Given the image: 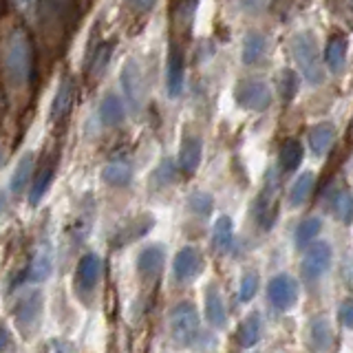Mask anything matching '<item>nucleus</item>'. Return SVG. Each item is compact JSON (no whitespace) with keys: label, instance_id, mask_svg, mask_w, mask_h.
I'll return each instance as SVG.
<instances>
[{"label":"nucleus","instance_id":"obj_15","mask_svg":"<svg viewBox=\"0 0 353 353\" xmlns=\"http://www.w3.org/2000/svg\"><path fill=\"white\" fill-rule=\"evenodd\" d=\"M201 154H203V143L201 137L196 135H185L181 150H179V170L183 174H194L201 165Z\"/></svg>","mask_w":353,"mask_h":353},{"label":"nucleus","instance_id":"obj_7","mask_svg":"<svg viewBox=\"0 0 353 353\" xmlns=\"http://www.w3.org/2000/svg\"><path fill=\"white\" fill-rule=\"evenodd\" d=\"M331 259H334V252H331V245L325 241L314 243L312 248L305 252L303 263H301V272L303 279L307 283H316L327 274V270L331 268Z\"/></svg>","mask_w":353,"mask_h":353},{"label":"nucleus","instance_id":"obj_30","mask_svg":"<svg viewBox=\"0 0 353 353\" xmlns=\"http://www.w3.org/2000/svg\"><path fill=\"white\" fill-rule=\"evenodd\" d=\"M331 208H334L336 219H340L342 223L349 225L353 216V201H351V190L349 188H338L331 199Z\"/></svg>","mask_w":353,"mask_h":353},{"label":"nucleus","instance_id":"obj_44","mask_svg":"<svg viewBox=\"0 0 353 353\" xmlns=\"http://www.w3.org/2000/svg\"><path fill=\"white\" fill-rule=\"evenodd\" d=\"M7 205H9L7 192H0V221H3V216H5V212H7Z\"/></svg>","mask_w":353,"mask_h":353},{"label":"nucleus","instance_id":"obj_12","mask_svg":"<svg viewBox=\"0 0 353 353\" xmlns=\"http://www.w3.org/2000/svg\"><path fill=\"white\" fill-rule=\"evenodd\" d=\"M154 228V216L152 214H137V216H130L126 223H121L115 234H113V245L115 248H124L135 243L137 239L146 236L148 232Z\"/></svg>","mask_w":353,"mask_h":353},{"label":"nucleus","instance_id":"obj_11","mask_svg":"<svg viewBox=\"0 0 353 353\" xmlns=\"http://www.w3.org/2000/svg\"><path fill=\"white\" fill-rule=\"evenodd\" d=\"M203 265H205L203 254L196 248L188 245V248H181L179 252H176L174 263H172V274L179 283H190L203 272Z\"/></svg>","mask_w":353,"mask_h":353},{"label":"nucleus","instance_id":"obj_41","mask_svg":"<svg viewBox=\"0 0 353 353\" xmlns=\"http://www.w3.org/2000/svg\"><path fill=\"white\" fill-rule=\"evenodd\" d=\"M239 5L243 9H248V11H254V14H259V11H265L270 5H272V0H239Z\"/></svg>","mask_w":353,"mask_h":353},{"label":"nucleus","instance_id":"obj_14","mask_svg":"<svg viewBox=\"0 0 353 353\" xmlns=\"http://www.w3.org/2000/svg\"><path fill=\"white\" fill-rule=\"evenodd\" d=\"M53 272V252L49 243H40V245L33 250L31 259L27 263L25 270V281L29 283H44Z\"/></svg>","mask_w":353,"mask_h":353},{"label":"nucleus","instance_id":"obj_45","mask_svg":"<svg viewBox=\"0 0 353 353\" xmlns=\"http://www.w3.org/2000/svg\"><path fill=\"white\" fill-rule=\"evenodd\" d=\"M5 163V143H3V137H0V168H3Z\"/></svg>","mask_w":353,"mask_h":353},{"label":"nucleus","instance_id":"obj_18","mask_svg":"<svg viewBox=\"0 0 353 353\" xmlns=\"http://www.w3.org/2000/svg\"><path fill=\"white\" fill-rule=\"evenodd\" d=\"M53 174H55V163L51 159H44L42 165H38V172L33 174V179H31V188H29L31 205H38L42 201V196L47 194V190L51 188Z\"/></svg>","mask_w":353,"mask_h":353},{"label":"nucleus","instance_id":"obj_10","mask_svg":"<svg viewBox=\"0 0 353 353\" xmlns=\"http://www.w3.org/2000/svg\"><path fill=\"white\" fill-rule=\"evenodd\" d=\"M268 298L276 309L290 312V309H294V305L298 303V283L290 274L274 276L268 285Z\"/></svg>","mask_w":353,"mask_h":353},{"label":"nucleus","instance_id":"obj_24","mask_svg":"<svg viewBox=\"0 0 353 353\" xmlns=\"http://www.w3.org/2000/svg\"><path fill=\"white\" fill-rule=\"evenodd\" d=\"M99 117H102L106 126H119L126 117V108H124V102H121V97L115 93H108L102 99V104H99Z\"/></svg>","mask_w":353,"mask_h":353},{"label":"nucleus","instance_id":"obj_27","mask_svg":"<svg viewBox=\"0 0 353 353\" xmlns=\"http://www.w3.org/2000/svg\"><path fill=\"white\" fill-rule=\"evenodd\" d=\"M115 49V42H104L91 53V64H88V77L93 82H97L108 69V62H110V55H113Z\"/></svg>","mask_w":353,"mask_h":353},{"label":"nucleus","instance_id":"obj_13","mask_svg":"<svg viewBox=\"0 0 353 353\" xmlns=\"http://www.w3.org/2000/svg\"><path fill=\"white\" fill-rule=\"evenodd\" d=\"M165 261L163 245H148L137 254V274L143 283H154L161 276Z\"/></svg>","mask_w":353,"mask_h":353},{"label":"nucleus","instance_id":"obj_23","mask_svg":"<svg viewBox=\"0 0 353 353\" xmlns=\"http://www.w3.org/2000/svg\"><path fill=\"white\" fill-rule=\"evenodd\" d=\"M261 334H263V323H261V314L259 312H252L250 316L243 318V323L239 325V331H236V340L241 347H254L256 342L261 340Z\"/></svg>","mask_w":353,"mask_h":353},{"label":"nucleus","instance_id":"obj_35","mask_svg":"<svg viewBox=\"0 0 353 353\" xmlns=\"http://www.w3.org/2000/svg\"><path fill=\"white\" fill-rule=\"evenodd\" d=\"M212 208H214V199L208 192H192L190 199H188V210L201 219L212 214Z\"/></svg>","mask_w":353,"mask_h":353},{"label":"nucleus","instance_id":"obj_26","mask_svg":"<svg viewBox=\"0 0 353 353\" xmlns=\"http://www.w3.org/2000/svg\"><path fill=\"white\" fill-rule=\"evenodd\" d=\"M234 241V223H232L230 216H219L214 221V228H212V248L219 254H225Z\"/></svg>","mask_w":353,"mask_h":353},{"label":"nucleus","instance_id":"obj_38","mask_svg":"<svg viewBox=\"0 0 353 353\" xmlns=\"http://www.w3.org/2000/svg\"><path fill=\"white\" fill-rule=\"evenodd\" d=\"M174 181V165L172 161H161L159 168L154 170L152 174V185H165V183H172Z\"/></svg>","mask_w":353,"mask_h":353},{"label":"nucleus","instance_id":"obj_40","mask_svg":"<svg viewBox=\"0 0 353 353\" xmlns=\"http://www.w3.org/2000/svg\"><path fill=\"white\" fill-rule=\"evenodd\" d=\"M338 323L349 329L353 325V307H351V301H345L340 307H338Z\"/></svg>","mask_w":353,"mask_h":353},{"label":"nucleus","instance_id":"obj_22","mask_svg":"<svg viewBox=\"0 0 353 353\" xmlns=\"http://www.w3.org/2000/svg\"><path fill=\"white\" fill-rule=\"evenodd\" d=\"M102 181L113 188H124L132 181V163L128 159L108 161L102 168Z\"/></svg>","mask_w":353,"mask_h":353},{"label":"nucleus","instance_id":"obj_16","mask_svg":"<svg viewBox=\"0 0 353 353\" xmlns=\"http://www.w3.org/2000/svg\"><path fill=\"white\" fill-rule=\"evenodd\" d=\"M73 104H75V82H73V77H64L58 86V93H55V97H53L51 119L62 121L66 115L71 113Z\"/></svg>","mask_w":353,"mask_h":353},{"label":"nucleus","instance_id":"obj_32","mask_svg":"<svg viewBox=\"0 0 353 353\" xmlns=\"http://www.w3.org/2000/svg\"><path fill=\"white\" fill-rule=\"evenodd\" d=\"M327 64L329 69L334 73H340L342 66H345V60H347V38L342 36H336L334 40H331L327 44Z\"/></svg>","mask_w":353,"mask_h":353},{"label":"nucleus","instance_id":"obj_6","mask_svg":"<svg viewBox=\"0 0 353 353\" xmlns=\"http://www.w3.org/2000/svg\"><path fill=\"white\" fill-rule=\"evenodd\" d=\"M102 272H104V263L99 259V254L95 252H86L84 256L77 261L75 268V294L88 301L97 290L99 281H102Z\"/></svg>","mask_w":353,"mask_h":353},{"label":"nucleus","instance_id":"obj_17","mask_svg":"<svg viewBox=\"0 0 353 353\" xmlns=\"http://www.w3.org/2000/svg\"><path fill=\"white\" fill-rule=\"evenodd\" d=\"M205 318H208V323L216 329H223L228 323V309L223 303V294H221L216 285H208V290H205Z\"/></svg>","mask_w":353,"mask_h":353},{"label":"nucleus","instance_id":"obj_29","mask_svg":"<svg viewBox=\"0 0 353 353\" xmlns=\"http://www.w3.org/2000/svg\"><path fill=\"white\" fill-rule=\"evenodd\" d=\"M314 183H316L314 172H303L301 176H298V179L294 181V185H292V190H290V205L292 208L303 205L309 199V194H312Z\"/></svg>","mask_w":353,"mask_h":353},{"label":"nucleus","instance_id":"obj_2","mask_svg":"<svg viewBox=\"0 0 353 353\" xmlns=\"http://www.w3.org/2000/svg\"><path fill=\"white\" fill-rule=\"evenodd\" d=\"M199 312L192 303H176L168 312V331L176 347H190L199 336Z\"/></svg>","mask_w":353,"mask_h":353},{"label":"nucleus","instance_id":"obj_21","mask_svg":"<svg viewBox=\"0 0 353 353\" xmlns=\"http://www.w3.org/2000/svg\"><path fill=\"white\" fill-rule=\"evenodd\" d=\"M33 165H36V154L33 152L22 154L14 174H11V181H9V190L14 194H20V192L27 190V185L33 179Z\"/></svg>","mask_w":353,"mask_h":353},{"label":"nucleus","instance_id":"obj_8","mask_svg":"<svg viewBox=\"0 0 353 353\" xmlns=\"http://www.w3.org/2000/svg\"><path fill=\"white\" fill-rule=\"evenodd\" d=\"M121 88H124L126 102L130 104V108L139 113L143 99H146V84H143L141 66L137 60H128L124 69H121Z\"/></svg>","mask_w":353,"mask_h":353},{"label":"nucleus","instance_id":"obj_43","mask_svg":"<svg viewBox=\"0 0 353 353\" xmlns=\"http://www.w3.org/2000/svg\"><path fill=\"white\" fill-rule=\"evenodd\" d=\"M11 347V334H9V329L0 323V353L7 351Z\"/></svg>","mask_w":353,"mask_h":353},{"label":"nucleus","instance_id":"obj_25","mask_svg":"<svg viewBox=\"0 0 353 353\" xmlns=\"http://www.w3.org/2000/svg\"><path fill=\"white\" fill-rule=\"evenodd\" d=\"M336 139V128L331 124H318L309 130V146L318 154V157H325V154L331 150Z\"/></svg>","mask_w":353,"mask_h":353},{"label":"nucleus","instance_id":"obj_34","mask_svg":"<svg viewBox=\"0 0 353 353\" xmlns=\"http://www.w3.org/2000/svg\"><path fill=\"white\" fill-rule=\"evenodd\" d=\"M196 7H199V0H176V9H174L176 27L183 29V31H190L192 22H194Z\"/></svg>","mask_w":353,"mask_h":353},{"label":"nucleus","instance_id":"obj_3","mask_svg":"<svg viewBox=\"0 0 353 353\" xmlns=\"http://www.w3.org/2000/svg\"><path fill=\"white\" fill-rule=\"evenodd\" d=\"M279 208H281V181H279V172L270 170L268 179H265L263 190L259 196L254 199V219L261 230H272L276 219H279Z\"/></svg>","mask_w":353,"mask_h":353},{"label":"nucleus","instance_id":"obj_36","mask_svg":"<svg viewBox=\"0 0 353 353\" xmlns=\"http://www.w3.org/2000/svg\"><path fill=\"white\" fill-rule=\"evenodd\" d=\"M259 285H261V279H259V272L254 270H248L245 274H243L241 279V287H239V298L243 303H250L254 296H256L259 292Z\"/></svg>","mask_w":353,"mask_h":353},{"label":"nucleus","instance_id":"obj_28","mask_svg":"<svg viewBox=\"0 0 353 353\" xmlns=\"http://www.w3.org/2000/svg\"><path fill=\"white\" fill-rule=\"evenodd\" d=\"M279 161H281V170L283 172H294L298 165H301V161H303V146H301V141L287 139L281 146Z\"/></svg>","mask_w":353,"mask_h":353},{"label":"nucleus","instance_id":"obj_20","mask_svg":"<svg viewBox=\"0 0 353 353\" xmlns=\"http://www.w3.org/2000/svg\"><path fill=\"white\" fill-rule=\"evenodd\" d=\"M183 91V53L172 44L168 53V95L179 97Z\"/></svg>","mask_w":353,"mask_h":353},{"label":"nucleus","instance_id":"obj_33","mask_svg":"<svg viewBox=\"0 0 353 353\" xmlns=\"http://www.w3.org/2000/svg\"><path fill=\"white\" fill-rule=\"evenodd\" d=\"M320 230H323V221H320L318 216H309V219L301 221L296 228V245L303 250L305 245H309V243L320 234Z\"/></svg>","mask_w":353,"mask_h":353},{"label":"nucleus","instance_id":"obj_5","mask_svg":"<svg viewBox=\"0 0 353 353\" xmlns=\"http://www.w3.org/2000/svg\"><path fill=\"white\" fill-rule=\"evenodd\" d=\"M42 292H29L18 301L14 309V320L16 327L20 331V336L25 340H31L36 336V331L40 329V320H42Z\"/></svg>","mask_w":353,"mask_h":353},{"label":"nucleus","instance_id":"obj_4","mask_svg":"<svg viewBox=\"0 0 353 353\" xmlns=\"http://www.w3.org/2000/svg\"><path fill=\"white\" fill-rule=\"evenodd\" d=\"M292 53H294L298 69H301V73L305 77V82L320 84L325 80L323 66H320L318 47L309 33H298V36L292 40Z\"/></svg>","mask_w":353,"mask_h":353},{"label":"nucleus","instance_id":"obj_39","mask_svg":"<svg viewBox=\"0 0 353 353\" xmlns=\"http://www.w3.org/2000/svg\"><path fill=\"white\" fill-rule=\"evenodd\" d=\"M44 353H75V347L62 338H51L44 347Z\"/></svg>","mask_w":353,"mask_h":353},{"label":"nucleus","instance_id":"obj_19","mask_svg":"<svg viewBox=\"0 0 353 353\" xmlns=\"http://www.w3.org/2000/svg\"><path fill=\"white\" fill-rule=\"evenodd\" d=\"M307 338L316 353L329 351L331 345H334V331H331V325L327 323V318H314L312 323H309Z\"/></svg>","mask_w":353,"mask_h":353},{"label":"nucleus","instance_id":"obj_37","mask_svg":"<svg viewBox=\"0 0 353 353\" xmlns=\"http://www.w3.org/2000/svg\"><path fill=\"white\" fill-rule=\"evenodd\" d=\"M296 93H298V75L287 69L281 75V97L285 99V102H292V99L296 97Z\"/></svg>","mask_w":353,"mask_h":353},{"label":"nucleus","instance_id":"obj_31","mask_svg":"<svg viewBox=\"0 0 353 353\" xmlns=\"http://www.w3.org/2000/svg\"><path fill=\"white\" fill-rule=\"evenodd\" d=\"M265 49H268V40L261 33H250L243 42V62L245 64H256L263 60Z\"/></svg>","mask_w":353,"mask_h":353},{"label":"nucleus","instance_id":"obj_1","mask_svg":"<svg viewBox=\"0 0 353 353\" xmlns=\"http://www.w3.org/2000/svg\"><path fill=\"white\" fill-rule=\"evenodd\" d=\"M5 69L16 86H27L33 80V47L22 29L11 33L5 53Z\"/></svg>","mask_w":353,"mask_h":353},{"label":"nucleus","instance_id":"obj_9","mask_svg":"<svg viewBox=\"0 0 353 353\" xmlns=\"http://www.w3.org/2000/svg\"><path fill=\"white\" fill-rule=\"evenodd\" d=\"M236 102L248 110H265L272 102V91L263 80H243L236 86Z\"/></svg>","mask_w":353,"mask_h":353},{"label":"nucleus","instance_id":"obj_42","mask_svg":"<svg viewBox=\"0 0 353 353\" xmlns=\"http://www.w3.org/2000/svg\"><path fill=\"white\" fill-rule=\"evenodd\" d=\"M154 3H157V0H130V7L139 11V14H146V11L154 7Z\"/></svg>","mask_w":353,"mask_h":353}]
</instances>
